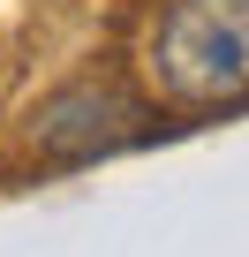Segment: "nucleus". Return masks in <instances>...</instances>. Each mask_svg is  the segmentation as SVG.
<instances>
[{
  "instance_id": "obj_2",
  "label": "nucleus",
  "mask_w": 249,
  "mask_h": 257,
  "mask_svg": "<svg viewBox=\"0 0 249 257\" xmlns=\"http://www.w3.org/2000/svg\"><path fill=\"white\" fill-rule=\"evenodd\" d=\"M151 137V113L121 91V83H68L38 106L31 121V144L53 159V167H91V159H113Z\"/></svg>"
},
{
  "instance_id": "obj_1",
  "label": "nucleus",
  "mask_w": 249,
  "mask_h": 257,
  "mask_svg": "<svg viewBox=\"0 0 249 257\" xmlns=\"http://www.w3.org/2000/svg\"><path fill=\"white\" fill-rule=\"evenodd\" d=\"M151 68L181 106L249 98V0H174L151 31Z\"/></svg>"
}]
</instances>
